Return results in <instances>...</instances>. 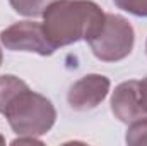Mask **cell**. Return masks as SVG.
Returning <instances> with one entry per match:
<instances>
[{
  "label": "cell",
  "instance_id": "6da1fadb",
  "mask_svg": "<svg viewBox=\"0 0 147 146\" xmlns=\"http://www.w3.org/2000/svg\"><path fill=\"white\" fill-rule=\"evenodd\" d=\"M103 9L92 0H53L43 12V31L55 46L89 41L105 23Z\"/></svg>",
  "mask_w": 147,
  "mask_h": 146
},
{
  "label": "cell",
  "instance_id": "7a4b0ae2",
  "mask_svg": "<svg viewBox=\"0 0 147 146\" xmlns=\"http://www.w3.org/2000/svg\"><path fill=\"white\" fill-rule=\"evenodd\" d=\"M2 115H5L16 134L34 138L46 134L57 120V110L53 103L46 96L31 91L29 86L10 100Z\"/></svg>",
  "mask_w": 147,
  "mask_h": 146
},
{
  "label": "cell",
  "instance_id": "3957f363",
  "mask_svg": "<svg viewBox=\"0 0 147 146\" xmlns=\"http://www.w3.org/2000/svg\"><path fill=\"white\" fill-rule=\"evenodd\" d=\"M87 43L94 57L101 62H118L132 53L135 33L125 17L118 14H106L101 29Z\"/></svg>",
  "mask_w": 147,
  "mask_h": 146
},
{
  "label": "cell",
  "instance_id": "277c9868",
  "mask_svg": "<svg viewBox=\"0 0 147 146\" xmlns=\"http://www.w3.org/2000/svg\"><path fill=\"white\" fill-rule=\"evenodd\" d=\"M0 41L12 52H31L41 57L51 55L57 48L46 40L43 24L36 21H21L0 33Z\"/></svg>",
  "mask_w": 147,
  "mask_h": 146
},
{
  "label": "cell",
  "instance_id": "5b68a950",
  "mask_svg": "<svg viewBox=\"0 0 147 146\" xmlns=\"http://www.w3.org/2000/svg\"><path fill=\"white\" fill-rule=\"evenodd\" d=\"M110 79L103 74H86L75 81L67 95V102L72 110L87 112L96 108L110 93Z\"/></svg>",
  "mask_w": 147,
  "mask_h": 146
},
{
  "label": "cell",
  "instance_id": "8992f818",
  "mask_svg": "<svg viewBox=\"0 0 147 146\" xmlns=\"http://www.w3.org/2000/svg\"><path fill=\"white\" fill-rule=\"evenodd\" d=\"M111 112L120 122L127 126L142 117H147L139 96V81H123L115 88L111 95Z\"/></svg>",
  "mask_w": 147,
  "mask_h": 146
},
{
  "label": "cell",
  "instance_id": "52a82bcc",
  "mask_svg": "<svg viewBox=\"0 0 147 146\" xmlns=\"http://www.w3.org/2000/svg\"><path fill=\"white\" fill-rule=\"evenodd\" d=\"M24 88H28V84L22 79H19L12 74L0 76V113H3V110L7 108L10 100Z\"/></svg>",
  "mask_w": 147,
  "mask_h": 146
},
{
  "label": "cell",
  "instance_id": "ba28073f",
  "mask_svg": "<svg viewBox=\"0 0 147 146\" xmlns=\"http://www.w3.org/2000/svg\"><path fill=\"white\" fill-rule=\"evenodd\" d=\"M53 0H9L10 7L26 17H38L43 16L45 9L51 3Z\"/></svg>",
  "mask_w": 147,
  "mask_h": 146
},
{
  "label": "cell",
  "instance_id": "9c48e42d",
  "mask_svg": "<svg viewBox=\"0 0 147 146\" xmlns=\"http://www.w3.org/2000/svg\"><path fill=\"white\" fill-rule=\"evenodd\" d=\"M125 141L130 146H144L147 145V117H142L132 124H128Z\"/></svg>",
  "mask_w": 147,
  "mask_h": 146
},
{
  "label": "cell",
  "instance_id": "30bf717a",
  "mask_svg": "<svg viewBox=\"0 0 147 146\" xmlns=\"http://www.w3.org/2000/svg\"><path fill=\"white\" fill-rule=\"evenodd\" d=\"M115 5L132 16L147 17V0H113Z\"/></svg>",
  "mask_w": 147,
  "mask_h": 146
},
{
  "label": "cell",
  "instance_id": "8fae6325",
  "mask_svg": "<svg viewBox=\"0 0 147 146\" xmlns=\"http://www.w3.org/2000/svg\"><path fill=\"white\" fill-rule=\"evenodd\" d=\"M139 96L142 102V107L147 113V77H144L142 81H139Z\"/></svg>",
  "mask_w": 147,
  "mask_h": 146
},
{
  "label": "cell",
  "instance_id": "7c38bea8",
  "mask_svg": "<svg viewBox=\"0 0 147 146\" xmlns=\"http://www.w3.org/2000/svg\"><path fill=\"white\" fill-rule=\"evenodd\" d=\"M2 60H3V55H2V50H0V65H2Z\"/></svg>",
  "mask_w": 147,
  "mask_h": 146
},
{
  "label": "cell",
  "instance_id": "4fadbf2b",
  "mask_svg": "<svg viewBox=\"0 0 147 146\" xmlns=\"http://www.w3.org/2000/svg\"><path fill=\"white\" fill-rule=\"evenodd\" d=\"M0 143H5V139H3V138H2V136H0Z\"/></svg>",
  "mask_w": 147,
  "mask_h": 146
},
{
  "label": "cell",
  "instance_id": "5bb4252c",
  "mask_svg": "<svg viewBox=\"0 0 147 146\" xmlns=\"http://www.w3.org/2000/svg\"><path fill=\"white\" fill-rule=\"evenodd\" d=\"M146 52H147V41H146Z\"/></svg>",
  "mask_w": 147,
  "mask_h": 146
}]
</instances>
